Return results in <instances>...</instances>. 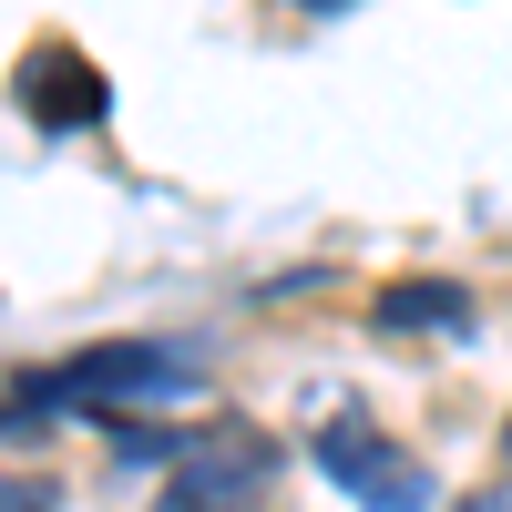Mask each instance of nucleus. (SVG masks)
<instances>
[{"mask_svg":"<svg viewBox=\"0 0 512 512\" xmlns=\"http://www.w3.org/2000/svg\"><path fill=\"white\" fill-rule=\"evenodd\" d=\"M267 482H277V441L256 431V420H205V431L185 441V461H175V482H164V492L256 512V502H267Z\"/></svg>","mask_w":512,"mask_h":512,"instance_id":"obj_3","label":"nucleus"},{"mask_svg":"<svg viewBox=\"0 0 512 512\" xmlns=\"http://www.w3.org/2000/svg\"><path fill=\"white\" fill-rule=\"evenodd\" d=\"M154 512H226V502H195V492H164Z\"/></svg>","mask_w":512,"mask_h":512,"instance_id":"obj_8","label":"nucleus"},{"mask_svg":"<svg viewBox=\"0 0 512 512\" xmlns=\"http://www.w3.org/2000/svg\"><path fill=\"white\" fill-rule=\"evenodd\" d=\"M502 451H512V420H502Z\"/></svg>","mask_w":512,"mask_h":512,"instance_id":"obj_9","label":"nucleus"},{"mask_svg":"<svg viewBox=\"0 0 512 512\" xmlns=\"http://www.w3.org/2000/svg\"><path fill=\"white\" fill-rule=\"evenodd\" d=\"M205 390V359L185 349V338H103V349H82V359H62V369H41V379H21V410L52 431L62 410H113V400H195Z\"/></svg>","mask_w":512,"mask_h":512,"instance_id":"obj_1","label":"nucleus"},{"mask_svg":"<svg viewBox=\"0 0 512 512\" xmlns=\"http://www.w3.org/2000/svg\"><path fill=\"white\" fill-rule=\"evenodd\" d=\"M0 512H62V482H41V472H0Z\"/></svg>","mask_w":512,"mask_h":512,"instance_id":"obj_6","label":"nucleus"},{"mask_svg":"<svg viewBox=\"0 0 512 512\" xmlns=\"http://www.w3.org/2000/svg\"><path fill=\"white\" fill-rule=\"evenodd\" d=\"M21 103H31L41 123H52V134H72V123H103V113H113L103 72L82 62V52H62V41H52V52H31V62H21Z\"/></svg>","mask_w":512,"mask_h":512,"instance_id":"obj_5","label":"nucleus"},{"mask_svg":"<svg viewBox=\"0 0 512 512\" xmlns=\"http://www.w3.org/2000/svg\"><path fill=\"white\" fill-rule=\"evenodd\" d=\"M369 328L379 338H472L482 308H472L461 277H390V287L369 297Z\"/></svg>","mask_w":512,"mask_h":512,"instance_id":"obj_4","label":"nucleus"},{"mask_svg":"<svg viewBox=\"0 0 512 512\" xmlns=\"http://www.w3.org/2000/svg\"><path fill=\"white\" fill-rule=\"evenodd\" d=\"M308 461L349 492L359 512H431L441 492H431V461H420L410 441H390L379 420H359V410H338V420H318V441H308ZM451 512V502H441Z\"/></svg>","mask_w":512,"mask_h":512,"instance_id":"obj_2","label":"nucleus"},{"mask_svg":"<svg viewBox=\"0 0 512 512\" xmlns=\"http://www.w3.org/2000/svg\"><path fill=\"white\" fill-rule=\"evenodd\" d=\"M451 512H512V482H482V492H461Z\"/></svg>","mask_w":512,"mask_h":512,"instance_id":"obj_7","label":"nucleus"}]
</instances>
